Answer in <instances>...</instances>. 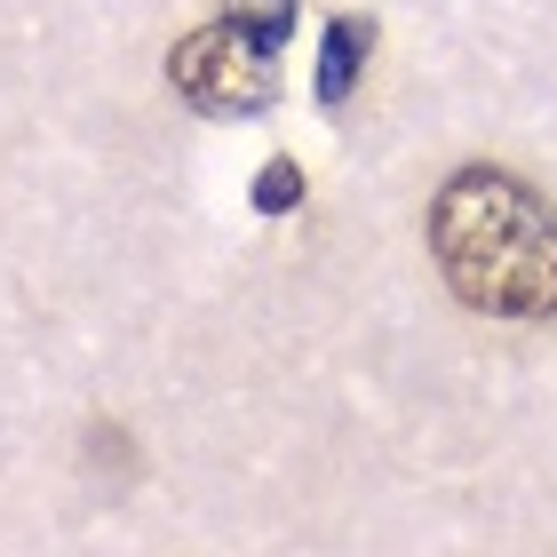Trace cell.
Instances as JSON below:
<instances>
[{
    "instance_id": "cell-4",
    "label": "cell",
    "mask_w": 557,
    "mask_h": 557,
    "mask_svg": "<svg viewBox=\"0 0 557 557\" xmlns=\"http://www.w3.org/2000/svg\"><path fill=\"white\" fill-rule=\"evenodd\" d=\"M223 16H239L256 40H271V48H287V33H295V0H232Z\"/></svg>"
},
{
    "instance_id": "cell-2",
    "label": "cell",
    "mask_w": 557,
    "mask_h": 557,
    "mask_svg": "<svg viewBox=\"0 0 557 557\" xmlns=\"http://www.w3.org/2000/svg\"><path fill=\"white\" fill-rule=\"evenodd\" d=\"M168 81H175L184 104L215 112V120H256L278 96V48L256 40L239 16H215V24H199V33L175 40Z\"/></svg>"
},
{
    "instance_id": "cell-5",
    "label": "cell",
    "mask_w": 557,
    "mask_h": 557,
    "mask_svg": "<svg viewBox=\"0 0 557 557\" xmlns=\"http://www.w3.org/2000/svg\"><path fill=\"white\" fill-rule=\"evenodd\" d=\"M295 199H302V168H295V160H271V168L256 175V208H271V215H287Z\"/></svg>"
},
{
    "instance_id": "cell-3",
    "label": "cell",
    "mask_w": 557,
    "mask_h": 557,
    "mask_svg": "<svg viewBox=\"0 0 557 557\" xmlns=\"http://www.w3.org/2000/svg\"><path fill=\"white\" fill-rule=\"evenodd\" d=\"M367 48H374V16H335L319 40V104H343L367 72Z\"/></svg>"
},
{
    "instance_id": "cell-1",
    "label": "cell",
    "mask_w": 557,
    "mask_h": 557,
    "mask_svg": "<svg viewBox=\"0 0 557 557\" xmlns=\"http://www.w3.org/2000/svg\"><path fill=\"white\" fill-rule=\"evenodd\" d=\"M430 263L478 319H557V208L510 168H454L438 184Z\"/></svg>"
}]
</instances>
